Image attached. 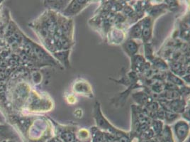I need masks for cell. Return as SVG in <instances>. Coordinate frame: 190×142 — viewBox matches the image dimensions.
Instances as JSON below:
<instances>
[{"mask_svg": "<svg viewBox=\"0 0 190 142\" xmlns=\"http://www.w3.org/2000/svg\"><path fill=\"white\" fill-rule=\"evenodd\" d=\"M94 117L96 120V124L97 126H99V128L104 129H107L109 130L111 133L116 134V135H119L120 137H121L122 135H124V134H122L121 131H119L115 128H114L109 122L104 118V117L102 115V113L100 110V106H99V102H96L95 106H94Z\"/></svg>", "mask_w": 190, "mask_h": 142, "instance_id": "1", "label": "cell"}, {"mask_svg": "<svg viewBox=\"0 0 190 142\" xmlns=\"http://www.w3.org/2000/svg\"><path fill=\"white\" fill-rule=\"evenodd\" d=\"M87 1H73L63 11L65 16H73L78 13L87 5Z\"/></svg>", "mask_w": 190, "mask_h": 142, "instance_id": "2", "label": "cell"}, {"mask_svg": "<svg viewBox=\"0 0 190 142\" xmlns=\"http://www.w3.org/2000/svg\"><path fill=\"white\" fill-rule=\"evenodd\" d=\"M175 131L178 139L181 141L183 140L188 134V131H189L188 124L183 121H178L175 125Z\"/></svg>", "mask_w": 190, "mask_h": 142, "instance_id": "3", "label": "cell"}, {"mask_svg": "<svg viewBox=\"0 0 190 142\" xmlns=\"http://www.w3.org/2000/svg\"><path fill=\"white\" fill-rule=\"evenodd\" d=\"M74 90L76 92L85 95H89L92 94L91 87L86 82H78L75 83Z\"/></svg>", "mask_w": 190, "mask_h": 142, "instance_id": "4", "label": "cell"}, {"mask_svg": "<svg viewBox=\"0 0 190 142\" xmlns=\"http://www.w3.org/2000/svg\"><path fill=\"white\" fill-rule=\"evenodd\" d=\"M123 47L126 53L130 56H134L136 53L138 49V46L133 40H129L126 41V43L123 45Z\"/></svg>", "mask_w": 190, "mask_h": 142, "instance_id": "5", "label": "cell"}, {"mask_svg": "<svg viewBox=\"0 0 190 142\" xmlns=\"http://www.w3.org/2000/svg\"><path fill=\"white\" fill-rule=\"evenodd\" d=\"M141 26L140 24H138L136 25L135 26L133 27V29H131V31H130V36L131 38H140L141 36Z\"/></svg>", "mask_w": 190, "mask_h": 142, "instance_id": "6", "label": "cell"}, {"mask_svg": "<svg viewBox=\"0 0 190 142\" xmlns=\"http://www.w3.org/2000/svg\"><path fill=\"white\" fill-rule=\"evenodd\" d=\"M62 137L65 142H75V135L70 131H65L64 133H62Z\"/></svg>", "mask_w": 190, "mask_h": 142, "instance_id": "7", "label": "cell"}, {"mask_svg": "<svg viewBox=\"0 0 190 142\" xmlns=\"http://www.w3.org/2000/svg\"><path fill=\"white\" fill-rule=\"evenodd\" d=\"M152 35V29L151 28H143V29L141 33V36L143 37V40L145 42H147L149 40Z\"/></svg>", "mask_w": 190, "mask_h": 142, "instance_id": "8", "label": "cell"}, {"mask_svg": "<svg viewBox=\"0 0 190 142\" xmlns=\"http://www.w3.org/2000/svg\"><path fill=\"white\" fill-rule=\"evenodd\" d=\"M133 97L139 104H144L147 100V96L144 93H136L134 94Z\"/></svg>", "mask_w": 190, "mask_h": 142, "instance_id": "9", "label": "cell"}, {"mask_svg": "<svg viewBox=\"0 0 190 142\" xmlns=\"http://www.w3.org/2000/svg\"><path fill=\"white\" fill-rule=\"evenodd\" d=\"M153 129L156 134H160L162 131V127H163V123L160 121H154L153 124Z\"/></svg>", "mask_w": 190, "mask_h": 142, "instance_id": "10", "label": "cell"}, {"mask_svg": "<svg viewBox=\"0 0 190 142\" xmlns=\"http://www.w3.org/2000/svg\"><path fill=\"white\" fill-rule=\"evenodd\" d=\"M177 118H178L177 114H174V113L169 112H165V119L168 122H172L174 121Z\"/></svg>", "mask_w": 190, "mask_h": 142, "instance_id": "11", "label": "cell"}, {"mask_svg": "<svg viewBox=\"0 0 190 142\" xmlns=\"http://www.w3.org/2000/svg\"><path fill=\"white\" fill-rule=\"evenodd\" d=\"M119 142H129V139L128 137L125 136V135H122L121 137H120L119 139H118Z\"/></svg>", "mask_w": 190, "mask_h": 142, "instance_id": "12", "label": "cell"}, {"mask_svg": "<svg viewBox=\"0 0 190 142\" xmlns=\"http://www.w3.org/2000/svg\"><path fill=\"white\" fill-rule=\"evenodd\" d=\"M150 142H155V141H150Z\"/></svg>", "mask_w": 190, "mask_h": 142, "instance_id": "13", "label": "cell"}, {"mask_svg": "<svg viewBox=\"0 0 190 142\" xmlns=\"http://www.w3.org/2000/svg\"><path fill=\"white\" fill-rule=\"evenodd\" d=\"M167 142H170V141H167Z\"/></svg>", "mask_w": 190, "mask_h": 142, "instance_id": "14", "label": "cell"}]
</instances>
